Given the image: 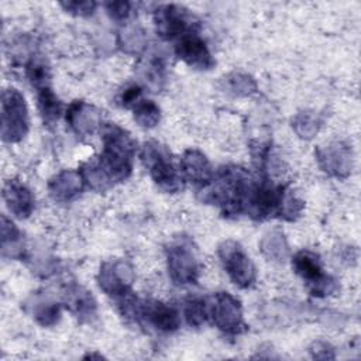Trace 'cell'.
Listing matches in <instances>:
<instances>
[{
    "label": "cell",
    "mask_w": 361,
    "mask_h": 361,
    "mask_svg": "<svg viewBox=\"0 0 361 361\" xmlns=\"http://www.w3.org/2000/svg\"><path fill=\"white\" fill-rule=\"evenodd\" d=\"M102 141L100 155L92 157L79 168L85 185L94 190H106L126 180L131 175L137 151V142L131 134L114 123L102 127Z\"/></svg>",
    "instance_id": "obj_1"
},
{
    "label": "cell",
    "mask_w": 361,
    "mask_h": 361,
    "mask_svg": "<svg viewBox=\"0 0 361 361\" xmlns=\"http://www.w3.org/2000/svg\"><path fill=\"white\" fill-rule=\"evenodd\" d=\"M252 185L254 180L244 168L226 165L214 173L207 186L197 190L203 202L217 204L224 216H237L245 210Z\"/></svg>",
    "instance_id": "obj_2"
},
{
    "label": "cell",
    "mask_w": 361,
    "mask_h": 361,
    "mask_svg": "<svg viewBox=\"0 0 361 361\" xmlns=\"http://www.w3.org/2000/svg\"><path fill=\"white\" fill-rule=\"evenodd\" d=\"M123 314L131 317L138 324L154 329L159 333H173L180 326L179 312L164 302L159 300H142L134 296L121 298Z\"/></svg>",
    "instance_id": "obj_3"
},
{
    "label": "cell",
    "mask_w": 361,
    "mask_h": 361,
    "mask_svg": "<svg viewBox=\"0 0 361 361\" xmlns=\"http://www.w3.org/2000/svg\"><path fill=\"white\" fill-rule=\"evenodd\" d=\"M141 159L154 183L168 193L182 189V173L172 161L169 149L158 141L149 140L142 145Z\"/></svg>",
    "instance_id": "obj_4"
},
{
    "label": "cell",
    "mask_w": 361,
    "mask_h": 361,
    "mask_svg": "<svg viewBox=\"0 0 361 361\" xmlns=\"http://www.w3.org/2000/svg\"><path fill=\"white\" fill-rule=\"evenodd\" d=\"M166 268L175 285L185 286L199 281L202 262L197 250L190 238L179 237L166 248Z\"/></svg>",
    "instance_id": "obj_5"
},
{
    "label": "cell",
    "mask_w": 361,
    "mask_h": 361,
    "mask_svg": "<svg viewBox=\"0 0 361 361\" xmlns=\"http://www.w3.org/2000/svg\"><path fill=\"white\" fill-rule=\"evenodd\" d=\"M30 130L28 107L24 96L16 87L1 93V138L4 142H20Z\"/></svg>",
    "instance_id": "obj_6"
},
{
    "label": "cell",
    "mask_w": 361,
    "mask_h": 361,
    "mask_svg": "<svg viewBox=\"0 0 361 361\" xmlns=\"http://www.w3.org/2000/svg\"><path fill=\"white\" fill-rule=\"evenodd\" d=\"M206 314L207 320L227 336H238L247 329L241 303L228 292H216L206 298Z\"/></svg>",
    "instance_id": "obj_7"
},
{
    "label": "cell",
    "mask_w": 361,
    "mask_h": 361,
    "mask_svg": "<svg viewBox=\"0 0 361 361\" xmlns=\"http://www.w3.org/2000/svg\"><path fill=\"white\" fill-rule=\"evenodd\" d=\"M217 254L226 274L235 286L247 289L255 283V265L240 243L234 240H226L219 245Z\"/></svg>",
    "instance_id": "obj_8"
},
{
    "label": "cell",
    "mask_w": 361,
    "mask_h": 361,
    "mask_svg": "<svg viewBox=\"0 0 361 361\" xmlns=\"http://www.w3.org/2000/svg\"><path fill=\"white\" fill-rule=\"evenodd\" d=\"M292 268L313 296H327L337 289L336 281L324 272L320 257L310 250L298 251L292 258Z\"/></svg>",
    "instance_id": "obj_9"
},
{
    "label": "cell",
    "mask_w": 361,
    "mask_h": 361,
    "mask_svg": "<svg viewBox=\"0 0 361 361\" xmlns=\"http://www.w3.org/2000/svg\"><path fill=\"white\" fill-rule=\"evenodd\" d=\"M286 190L288 189L283 185H276L268 180L254 182L244 212L255 220H264L271 216L278 217Z\"/></svg>",
    "instance_id": "obj_10"
},
{
    "label": "cell",
    "mask_w": 361,
    "mask_h": 361,
    "mask_svg": "<svg viewBox=\"0 0 361 361\" xmlns=\"http://www.w3.org/2000/svg\"><path fill=\"white\" fill-rule=\"evenodd\" d=\"M154 25L157 34L164 39H179L195 32L196 21L182 6L161 4L154 11Z\"/></svg>",
    "instance_id": "obj_11"
},
{
    "label": "cell",
    "mask_w": 361,
    "mask_h": 361,
    "mask_svg": "<svg viewBox=\"0 0 361 361\" xmlns=\"http://www.w3.org/2000/svg\"><path fill=\"white\" fill-rule=\"evenodd\" d=\"M135 274L126 259H107L97 272V285L109 296L124 298L130 293Z\"/></svg>",
    "instance_id": "obj_12"
},
{
    "label": "cell",
    "mask_w": 361,
    "mask_h": 361,
    "mask_svg": "<svg viewBox=\"0 0 361 361\" xmlns=\"http://www.w3.org/2000/svg\"><path fill=\"white\" fill-rule=\"evenodd\" d=\"M319 166L323 172L334 178H347L353 169L351 147L345 142L336 141L322 145L314 151Z\"/></svg>",
    "instance_id": "obj_13"
},
{
    "label": "cell",
    "mask_w": 361,
    "mask_h": 361,
    "mask_svg": "<svg viewBox=\"0 0 361 361\" xmlns=\"http://www.w3.org/2000/svg\"><path fill=\"white\" fill-rule=\"evenodd\" d=\"M175 54L186 65L199 71H209L216 63L209 47L196 32L180 37L175 45Z\"/></svg>",
    "instance_id": "obj_14"
},
{
    "label": "cell",
    "mask_w": 361,
    "mask_h": 361,
    "mask_svg": "<svg viewBox=\"0 0 361 361\" xmlns=\"http://www.w3.org/2000/svg\"><path fill=\"white\" fill-rule=\"evenodd\" d=\"M65 120L71 130L80 138L92 137L102 126V114L93 106L83 100H75L65 113Z\"/></svg>",
    "instance_id": "obj_15"
},
{
    "label": "cell",
    "mask_w": 361,
    "mask_h": 361,
    "mask_svg": "<svg viewBox=\"0 0 361 361\" xmlns=\"http://www.w3.org/2000/svg\"><path fill=\"white\" fill-rule=\"evenodd\" d=\"M179 169L182 178L197 186V189L207 186L214 178V171L207 157L195 148L183 151L179 161Z\"/></svg>",
    "instance_id": "obj_16"
},
{
    "label": "cell",
    "mask_w": 361,
    "mask_h": 361,
    "mask_svg": "<svg viewBox=\"0 0 361 361\" xmlns=\"http://www.w3.org/2000/svg\"><path fill=\"white\" fill-rule=\"evenodd\" d=\"M3 200L10 213L17 219H27L34 212L35 199L32 192L17 179H8L4 182Z\"/></svg>",
    "instance_id": "obj_17"
},
{
    "label": "cell",
    "mask_w": 361,
    "mask_h": 361,
    "mask_svg": "<svg viewBox=\"0 0 361 361\" xmlns=\"http://www.w3.org/2000/svg\"><path fill=\"white\" fill-rule=\"evenodd\" d=\"M82 173L75 169H63L54 175L48 182V192L56 202H69L83 189Z\"/></svg>",
    "instance_id": "obj_18"
},
{
    "label": "cell",
    "mask_w": 361,
    "mask_h": 361,
    "mask_svg": "<svg viewBox=\"0 0 361 361\" xmlns=\"http://www.w3.org/2000/svg\"><path fill=\"white\" fill-rule=\"evenodd\" d=\"M63 303L80 322H90L96 316V300L89 290L72 283L65 288Z\"/></svg>",
    "instance_id": "obj_19"
},
{
    "label": "cell",
    "mask_w": 361,
    "mask_h": 361,
    "mask_svg": "<svg viewBox=\"0 0 361 361\" xmlns=\"http://www.w3.org/2000/svg\"><path fill=\"white\" fill-rule=\"evenodd\" d=\"M1 254L7 258H23L24 257V238L21 230L10 220L6 214H1Z\"/></svg>",
    "instance_id": "obj_20"
},
{
    "label": "cell",
    "mask_w": 361,
    "mask_h": 361,
    "mask_svg": "<svg viewBox=\"0 0 361 361\" xmlns=\"http://www.w3.org/2000/svg\"><path fill=\"white\" fill-rule=\"evenodd\" d=\"M140 78L144 80V83L151 87L152 90H158L162 87V83L165 80V62L161 55L151 54L140 61L137 66Z\"/></svg>",
    "instance_id": "obj_21"
},
{
    "label": "cell",
    "mask_w": 361,
    "mask_h": 361,
    "mask_svg": "<svg viewBox=\"0 0 361 361\" xmlns=\"http://www.w3.org/2000/svg\"><path fill=\"white\" fill-rule=\"evenodd\" d=\"M30 307L35 322L44 327H51L61 319V303L48 295H35Z\"/></svg>",
    "instance_id": "obj_22"
},
{
    "label": "cell",
    "mask_w": 361,
    "mask_h": 361,
    "mask_svg": "<svg viewBox=\"0 0 361 361\" xmlns=\"http://www.w3.org/2000/svg\"><path fill=\"white\" fill-rule=\"evenodd\" d=\"M37 100H38V110L44 124L54 126L62 113V102L58 99L51 85L37 90Z\"/></svg>",
    "instance_id": "obj_23"
},
{
    "label": "cell",
    "mask_w": 361,
    "mask_h": 361,
    "mask_svg": "<svg viewBox=\"0 0 361 361\" xmlns=\"http://www.w3.org/2000/svg\"><path fill=\"white\" fill-rule=\"evenodd\" d=\"M131 109L134 120L140 127L149 130L158 126L161 120V109L155 102L141 97Z\"/></svg>",
    "instance_id": "obj_24"
},
{
    "label": "cell",
    "mask_w": 361,
    "mask_h": 361,
    "mask_svg": "<svg viewBox=\"0 0 361 361\" xmlns=\"http://www.w3.org/2000/svg\"><path fill=\"white\" fill-rule=\"evenodd\" d=\"M261 251L268 259L283 261L289 251L285 235L279 231H272L264 235L261 240Z\"/></svg>",
    "instance_id": "obj_25"
},
{
    "label": "cell",
    "mask_w": 361,
    "mask_h": 361,
    "mask_svg": "<svg viewBox=\"0 0 361 361\" xmlns=\"http://www.w3.org/2000/svg\"><path fill=\"white\" fill-rule=\"evenodd\" d=\"M25 75L30 80V83L38 90L41 87L51 85V73L49 68L45 63L44 59L38 56L30 58V61L25 63Z\"/></svg>",
    "instance_id": "obj_26"
},
{
    "label": "cell",
    "mask_w": 361,
    "mask_h": 361,
    "mask_svg": "<svg viewBox=\"0 0 361 361\" xmlns=\"http://www.w3.org/2000/svg\"><path fill=\"white\" fill-rule=\"evenodd\" d=\"M292 127L300 138H313L320 128V118L316 113L305 110L298 113L292 120Z\"/></svg>",
    "instance_id": "obj_27"
},
{
    "label": "cell",
    "mask_w": 361,
    "mask_h": 361,
    "mask_svg": "<svg viewBox=\"0 0 361 361\" xmlns=\"http://www.w3.org/2000/svg\"><path fill=\"white\" fill-rule=\"evenodd\" d=\"M147 44L144 31L140 27L130 25L120 34V47L127 54H140Z\"/></svg>",
    "instance_id": "obj_28"
},
{
    "label": "cell",
    "mask_w": 361,
    "mask_h": 361,
    "mask_svg": "<svg viewBox=\"0 0 361 361\" xmlns=\"http://www.w3.org/2000/svg\"><path fill=\"white\" fill-rule=\"evenodd\" d=\"M224 79H226L227 90L237 96H250L257 92V83L250 75L234 72Z\"/></svg>",
    "instance_id": "obj_29"
},
{
    "label": "cell",
    "mask_w": 361,
    "mask_h": 361,
    "mask_svg": "<svg viewBox=\"0 0 361 361\" xmlns=\"http://www.w3.org/2000/svg\"><path fill=\"white\" fill-rule=\"evenodd\" d=\"M183 314L189 326L199 327L207 320L206 314V299L202 298H189L185 302Z\"/></svg>",
    "instance_id": "obj_30"
},
{
    "label": "cell",
    "mask_w": 361,
    "mask_h": 361,
    "mask_svg": "<svg viewBox=\"0 0 361 361\" xmlns=\"http://www.w3.org/2000/svg\"><path fill=\"white\" fill-rule=\"evenodd\" d=\"M104 7L109 16L116 21H126L131 14V3L128 1H109Z\"/></svg>",
    "instance_id": "obj_31"
},
{
    "label": "cell",
    "mask_w": 361,
    "mask_h": 361,
    "mask_svg": "<svg viewBox=\"0 0 361 361\" xmlns=\"http://www.w3.org/2000/svg\"><path fill=\"white\" fill-rule=\"evenodd\" d=\"M61 6L71 14L73 16H79V17H85V16H90L93 14L94 8H96V3L94 1H63L61 3Z\"/></svg>",
    "instance_id": "obj_32"
},
{
    "label": "cell",
    "mask_w": 361,
    "mask_h": 361,
    "mask_svg": "<svg viewBox=\"0 0 361 361\" xmlns=\"http://www.w3.org/2000/svg\"><path fill=\"white\" fill-rule=\"evenodd\" d=\"M141 87L138 85H130L118 96V102L123 107H133L141 99Z\"/></svg>",
    "instance_id": "obj_33"
},
{
    "label": "cell",
    "mask_w": 361,
    "mask_h": 361,
    "mask_svg": "<svg viewBox=\"0 0 361 361\" xmlns=\"http://www.w3.org/2000/svg\"><path fill=\"white\" fill-rule=\"evenodd\" d=\"M310 353H312L313 358H334L333 348L330 347V344H327L324 341L313 343Z\"/></svg>",
    "instance_id": "obj_34"
}]
</instances>
